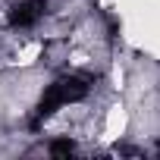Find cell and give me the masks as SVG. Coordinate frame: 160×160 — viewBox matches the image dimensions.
Segmentation results:
<instances>
[{
	"instance_id": "1",
	"label": "cell",
	"mask_w": 160,
	"mask_h": 160,
	"mask_svg": "<svg viewBox=\"0 0 160 160\" xmlns=\"http://www.w3.org/2000/svg\"><path fill=\"white\" fill-rule=\"evenodd\" d=\"M88 91H91V78H85V75H66V78H57V82L44 91L41 104H38V116L44 119V116L57 113V110L66 107V104L82 101Z\"/></svg>"
},
{
	"instance_id": "2",
	"label": "cell",
	"mask_w": 160,
	"mask_h": 160,
	"mask_svg": "<svg viewBox=\"0 0 160 160\" xmlns=\"http://www.w3.org/2000/svg\"><path fill=\"white\" fill-rule=\"evenodd\" d=\"M44 10H47V0H16L10 7V25L28 28L44 16Z\"/></svg>"
},
{
	"instance_id": "3",
	"label": "cell",
	"mask_w": 160,
	"mask_h": 160,
	"mask_svg": "<svg viewBox=\"0 0 160 160\" xmlns=\"http://www.w3.org/2000/svg\"><path fill=\"white\" fill-rule=\"evenodd\" d=\"M72 151H75V144H72L69 138H60V141L50 144V154H57V157H69Z\"/></svg>"
}]
</instances>
